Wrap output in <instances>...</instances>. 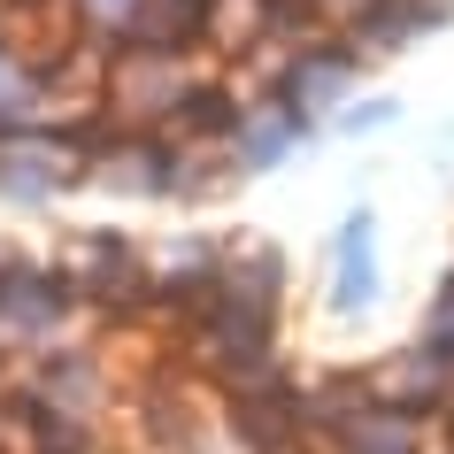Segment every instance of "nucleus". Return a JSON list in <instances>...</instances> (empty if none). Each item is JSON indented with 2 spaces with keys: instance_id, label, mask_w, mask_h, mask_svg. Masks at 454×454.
<instances>
[{
  "instance_id": "14",
  "label": "nucleus",
  "mask_w": 454,
  "mask_h": 454,
  "mask_svg": "<svg viewBox=\"0 0 454 454\" xmlns=\"http://www.w3.org/2000/svg\"><path fill=\"white\" fill-rule=\"evenodd\" d=\"M401 116V108H393V100H355V108H339V131H378V123H393Z\"/></svg>"
},
{
  "instance_id": "9",
  "label": "nucleus",
  "mask_w": 454,
  "mask_h": 454,
  "mask_svg": "<svg viewBox=\"0 0 454 454\" xmlns=\"http://www.w3.org/2000/svg\"><path fill=\"white\" fill-rule=\"evenodd\" d=\"M215 270H223V239H200V231H185V239L154 247V301L192 316V309L215 293Z\"/></svg>"
},
{
  "instance_id": "16",
  "label": "nucleus",
  "mask_w": 454,
  "mask_h": 454,
  "mask_svg": "<svg viewBox=\"0 0 454 454\" xmlns=\"http://www.w3.org/2000/svg\"><path fill=\"white\" fill-rule=\"evenodd\" d=\"M447 439H454V408H447Z\"/></svg>"
},
{
  "instance_id": "10",
  "label": "nucleus",
  "mask_w": 454,
  "mask_h": 454,
  "mask_svg": "<svg viewBox=\"0 0 454 454\" xmlns=\"http://www.w3.org/2000/svg\"><path fill=\"white\" fill-rule=\"evenodd\" d=\"M324 447L332 454H424V416H408V408H393V401H370V408H355L347 424L324 431Z\"/></svg>"
},
{
  "instance_id": "8",
  "label": "nucleus",
  "mask_w": 454,
  "mask_h": 454,
  "mask_svg": "<svg viewBox=\"0 0 454 454\" xmlns=\"http://www.w3.org/2000/svg\"><path fill=\"white\" fill-rule=\"evenodd\" d=\"M278 301H286V254L262 239H223V270H215V293L200 309H239L278 324Z\"/></svg>"
},
{
  "instance_id": "6",
  "label": "nucleus",
  "mask_w": 454,
  "mask_h": 454,
  "mask_svg": "<svg viewBox=\"0 0 454 454\" xmlns=\"http://www.w3.org/2000/svg\"><path fill=\"white\" fill-rule=\"evenodd\" d=\"M355 77H362V47L355 39H309V47L286 62L278 93H286L309 123H332L339 108H347V93H355Z\"/></svg>"
},
{
  "instance_id": "12",
  "label": "nucleus",
  "mask_w": 454,
  "mask_h": 454,
  "mask_svg": "<svg viewBox=\"0 0 454 454\" xmlns=\"http://www.w3.org/2000/svg\"><path fill=\"white\" fill-rule=\"evenodd\" d=\"M123 47H208V0H139Z\"/></svg>"
},
{
  "instance_id": "11",
  "label": "nucleus",
  "mask_w": 454,
  "mask_h": 454,
  "mask_svg": "<svg viewBox=\"0 0 454 454\" xmlns=\"http://www.w3.org/2000/svg\"><path fill=\"white\" fill-rule=\"evenodd\" d=\"M447 8H454V0H378V8H370V16L355 24L362 62H370V54H393V47H416L424 31L447 24Z\"/></svg>"
},
{
  "instance_id": "5",
  "label": "nucleus",
  "mask_w": 454,
  "mask_h": 454,
  "mask_svg": "<svg viewBox=\"0 0 454 454\" xmlns=\"http://www.w3.org/2000/svg\"><path fill=\"white\" fill-rule=\"evenodd\" d=\"M309 131H316V123L301 116L286 93H262V100H239L223 154H231V169H239V177H262V169H286L293 154H301V139H309Z\"/></svg>"
},
{
  "instance_id": "4",
  "label": "nucleus",
  "mask_w": 454,
  "mask_h": 454,
  "mask_svg": "<svg viewBox=\"0 0 454 454\" xmlns=\"http://www.w3.org/2000/svg\"><path fill=\"white\" fill-rule=\"evenodd\" d=\"M70 185H85V146H77V131H8L0 139V200L47 208Z\"/></svg>"
},
{
  "instance_id": "2",
  "label": "nucleus",
  "mask_w": 454,
  "mask_h": 454,
  "mask_svg": "<svg viewBox=\"0 0 454 454\" xmlns=\"http://www.w3.org/2000/svg\"><path fill=\"white\" fill-rule=\"evenodd\" d=\"M77 301L70 278L47 262H8L0 278V355H24V362H54L77 347Z\"/></svg>"
},
{
  "instance_id": "7",
  "label": "nucleus",
  "mask_w": 454,
  "mask_h": 454,
  "mask_svg": "<svg viewBox=\"0 0 454 454\" xmlns=\"http://www.w3.org/2000/svg\"><path fill=\"white\" fill-rule=\"evenodd\" d=\"M378 301V215L347 208V223L332 231V270H324V309L332 316H370Z\"/></svg>"
},
{
  "instance_id": "13",
  "label": "nucleus",
  "mask_w": 454,
  "mask_h": 454,
  "mask_svg": "<svg viewBox=\"0 0 454 454\" xmlns=\"http://www.w3.org/2000/svg\"><path fill=\"white\" fill-rule=\"evenodd\" d=\"M70 16L93 31L100 47H123V31H131V16H139V0H70Z\"/></svg>"
},
{
  "instance_id": "1",
  "label": "nucleus",
  "mask_w": 454,
  "mask_h": 454,
  "mask_svg": "<svg viewBox=\"0 0 454 454\" xmlns=\"http://www.w3.org/2000/svg\"><path fill=\"white\" fill-rule=\"evenodd\" d=\"M208 93L200 47H108L100 70V116L116 131H185Z\"/></svg>"
},
{
  "instance_id": "3",
  "label": "nucleus",
  "mask_w": 454,
  "mask_h": 454,
  "mask_svg": "<svg viewBox=\"0 0 454 454\" xmlns=\"http://www.w3.org/2000/svg\"><path fill=\"white\" fill-rule=\"evenodd\" d=\"M62 278H70V293L85 309H108V316L154 301V254L139 239H123V231H85V239H70Z\"/></svg>"
},
{
  "instance_id": "15",
  "label": "nucleus",
  "mask_w": 454,
  "mask_h": 454,
  "mask_svg": "<svg viewBox=\"0 0 454 454\" xmlns=\"http://www.w3.org/2000/svg\"><path fill=\"white\" fill-rule=\"evenodd\" d=\"M8 262H16V254H8V247H0V278H8Z\"/></svg>"
}]
</instances>
